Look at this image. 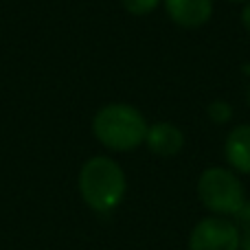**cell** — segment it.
Wrapping results in <instances>:
<instances>
[{
  "mask_svg": "<svg viewBox=\"0 0 250 250\" xmlns=\"http://www.w3.org/2000/svg\"><path fill=\"white\" fill-rule=\"evenodd\" d=\"M125 173L121 165L108 156L86 160L79 171V193L83 202L97 213H110L125 195Z\"/></svg>",
  "mask_w": 250,
  "mask_h": 250,
  "instance_id": "cell-1",
  "label": "cell"
},
{
  "mask_svg": "<svg viewBox=\"0 0 250 250\" xmlns=\"http://www.w3.org/2000/svg\"><path fill=\"white\" fill-rule=\"evenodd\" d=\"M147 121L134 105L110 104L104 105L92 119L97 141L112 151H132L145 143Z\"/></svg>",
  "mask_w": 250,
  "mask_h": 250,
  "instance_id": "cell-2",
  "label": "cell"
},
{
  "mask_svg": "<svg viewBox=\"0 0 250 250\" xmlns=\"http://www.w3.org/2000/svg\"><path fill=\"white\" fill-rule=\"evenodd\" d=\"M198 198L217 215H237L246 204L244 185L230 169L211 167L198 180Z\"/></svg>",
  "mask_w": 250,
  "mask_h": 250,
  "instance_id": "cell-3",
  "label": "cell"
},
{
  "mask_svg": "<svg viewBox=\"0 0 250 250\" xmlns=\"http://www.w3.org/2000/svg\"><path fill=\"white\" fill-rule=\"evenodd\" d=\"M189 250H239V229L220 215L204 217L191 230Z\"/></svg>",
  "mask_w": 250,
  "mask_h": 250,
  "instance_id": "cell-4",
  "label": "cell"
},
{
  "mask_svg": "<svg viewBox=\"0 0 250 250\" xmlns=\"http://www.w3.org/2000/svg\"><path fill=\"white\" fill-rule=\"evenodd\" d=\"M165 9L176 24L195 29L211 20L213 0H165Z\"/></svg>",
  "mask_w": 250,
  "mask_h": 250,
  "instance_id": "cell-5",
  "label": "cell"
},
{
  "mask_svg": "<svg viewBox=\"0 0 250 250\" xmlns=\"http://www.w3.org/2000/svg\"><path fill=\"white\" fill-rule=\"evenodd\" d=\"M145 143L158 156H176L185 145V134L173 123H154L147 127Z\"/></svg>",
  "mask_w": 250,
  "mask_h": 250,
  "instance_id": "cell-6",
  "label": "cell"
},
{
  "mask_svg": "<svg viewBox=\"0 0 250 250\" xmlns=\"http://www.w3.org/2000/svg\"><path fill=\"white\" fill-rule=\"evenodd\" d=\"M229 165L239 173H250V125H237L229 132L224 145Z\"/></svg>",
  "mask_w": 250,
  "mask_h": 250,
  "instance_id": "cell-7",
  "label": "cell"
},
{
  "mask_svg": "<svg viewBox=\"0 0 250 250\" xmlns=\"http://www.w3.org/2000/svg\"><path fill=\"white\" fill-rule=\"evenodd\" d=\"M123 9L132 16H147L160 4V0H121Z\"/></svg>",
  "mask_w": 250,
  "mask_h": 250,
  "instance_id": "cell-8",
  "label": "cell"
},
{
  "mask_svg": "<svg viewBox=\"0 0 250 250\" xmlns=\"http://www.w3.org/2000/svg\"><path fill=\"white\" fill-rule=\"evenodd\" d=\"M230 114H233V110H230V105L226 101H213L208 105V117L215 123H226L230 119Z\"/></svg>",
  "mask_w": 250,
  "mask_h": 250,
  "instance_id": "cell-9",
  "label": "cell"
},
{
  "mask_svg": "<svg viewBox=\"0 0 250 250\" xmlns=\"http://www.w3.org/2000/svg\"><path fill=\"white\" fill-rule=\"evenodd\" d=\"M239 250H250V226H246L244 233H239Z\"/></svg>",
  "mask_w": 250,
  "mask_h": 250,
  "instance_id": "cell-10",
  "label": "cell"
},
{
  "mask_svg": "<svg viewBox=\"0 0 250 250\" xmlns=\"http://www.w3.org/2000/svg\"><path fill=\"white\" fill-rule=\"evenodd\" d=\"M242 24L250 33V2H246V7H244V11H242Z\"/></svg>",
  "mask_w": 250,
  "mask_h": 250,
  "instance_id": "cell-11",
  "label": "cell"
},
{
  "mask_svg": "<svg viewBox=\"0 0 250 250\" xmlns=\"http://www.w3.org/2000/svg\"><path fill=\"white\" fill-rule=\"evenodd\" d=\"M230 2H250V0H230Z\"/></svg>",
  "mask_w": 250,
  "mask_h": 250,
  "instance_id": "cell-12",
  "label": "cell"
}]
</instances>
